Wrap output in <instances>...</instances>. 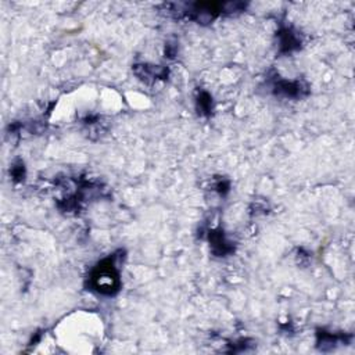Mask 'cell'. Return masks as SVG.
<instances>
[{
    "label": "cell",
    "instance_id": "obj_1",
    "mask_svg": "<svg viewBox=\"0 0 355 355\" xmlns=\"http://www.w3.org/2000/svg\"><path fill=\"white\" fill-rule=\"evenodd\" d=\"M92 286L101 294H114L119 287V273L111 258L101 261L92 272Z\"/></svg>",
    "mask_w": 355,
    "mask_h": 355
}]
</instances>
